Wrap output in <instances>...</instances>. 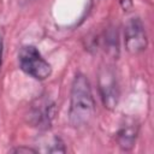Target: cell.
Masks as SVG:
<instances>
[{"mask_svg":"<svg viewBox=\"0 0 154 154\" xmlns=\"http://www.w3.org/2000/svg\"><path fill=\"white\" fill-rule=\"evenodd\" d=\"M95 112V101L91 88L87 77L82 73L76 75L71 88L70 122L73 126L79 128L89 124Z\"/></svg>","mask_w":154,"mask_h":154,"instance_id":"1","label":"cell"},{"mask_svg":"<svg viewBox=\"0 0 154 154\" xmlns=\"http://www.w3.org/2000/svg\"><path fill=\"white\" fill-rule=\"evenodd\" d=\"M124 36H125V47L130 53L137 54L146 49L147 35L140 18H132L128 22L125 26Z\"/></svg>","mask_w":154,"mask_h":154,"instance_id":"4","label":"cell"},{"mask_svg":"<svg viewBox=\"0 0 154 154\" xmlns=\"http://www.w3.org/2000/svg\"><path fill=\"white\" fill-rule=\"evenodd\" d=\"M1 57H2V38L0 36V65H1Z\"/></svg>","mask_w":154,"mask_h":154,"instance_id":"8","label":"cell"},{"mask_svg":"<svg viewBox=\"0 0 154 154\" xmlns=\"http://www.w3.org/2000/svg\"><path fill=\"white\" fill-rule=\"evenodd\" d=\"M99 85H100V93H101V97L105 107L113 109L118 103V96H119L114 73L108 69L103 70L100 73Z\"/></svg>","mask_w":154,"mask_h":154,"instance_id":"5","label":"cell"},{"mask_svg":"<svg viewBox=\"0 0 154 154\" xmlns=\"http://www.w3.org/2000/svg\"><path fill=\"white\" fill-rule=\"evenodd\" d=\"M55 114V103L47 97L37 99L29 111V122L40 129H48Z\"/></svg>","mask_w":154,"mask_h":154,"instance_id":"3","label":"cell"},{"mask_svg":"<svg viewBox=\"0 0 154 154\" xmlns=\"http://www.w3.org/2000/svg\"><path fill=\"white\" fill-rule=\"evenodd\" d=\"M18 59L20 69L35 79L43 81L52 73L51 65L41 57L40 52L34 46L22 47V49L19 51Z\"/></svg>","mask_w":154,"mask_h":154,"instance_id":"2","label":"cell"},{"mask_svg":"<svg viewBox=\"0 0 154 154\" xmlns=\"http://www.w3.org/2000/svg\"><path fill=\"white\" fill-rule=\"evenodd\" d=\"M11 152H13V153H36V150H35V149H31V148H25V147H19V148L12 149Z\"/></svg>","mask_w":154,"mask_h":154,"instance_id":"7","label":"cell"},{"mask_svg":"<svg viewBox=\"0 0 154 154\" xmlns=\"http://www.w3.org/2000/svg\"><path fill=\"white\" fill-rule=\"evenodd\" d=\"M138 134V125L132 119H126L119 128L117 134V140L122 149L130 150L136 142Z\"/></svg>","mask_w":154,"mask_h":154,"instance_id":"6","label":"cell"}]
</instances>
